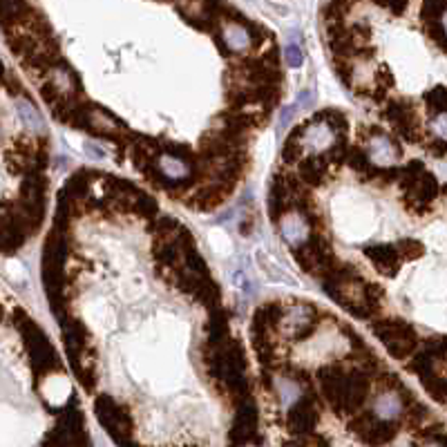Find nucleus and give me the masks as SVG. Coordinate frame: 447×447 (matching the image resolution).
<instances>
[{
    "label": "nucleus",
    "instance_id": "2",
    "mask_svg": "<svg viewBox=\"0 0 447 447\" xmlns=\"http://www.w3.org/2000/svg\"><path fill=\"white\" fill-rule=\"evenodd\" d=\"M16 313H18V320H21L18 329H21L23 336H25V343H27L29 358H32L34 369L38 374L50 372V369L56 365V354H54L52 345L47 343L45 334L36 327V322H32V320L23 313V311H16Z\"/></svg>",
    "mask_w": 447,
    "mask_h": 447
},
{
    "label": "nucleus",
    "instance_id": "22",
    "mask_svg": "<svg viewBox=\"0 0 447 447\" xmlns=\"http://www.w3.org/2000/svg\"><path fill=\"white\" fill-rule=\"evenodd\" d=\"M16 110H18V116H21V121L27 130H32V132H43L45 128V123H43V116L41 112H38L36 108L29 101H18L16 103Z\"/></svg>",
    "mask_w": 447,
    "mask_h": 447
},
{
    "label": "nucleus",
    "instance_id": "27",
    "mask_svg": "<svg viewBox=\"0 0 447 447\" xmlns=\"http://www.w3.org/2000/svg\"><path fill=\"white\" fill-rule=\"evenodd\" d=\"M293 114H295V105H289V108L282 110V114H280V125H282V128H286V125L291 123Z\"/></svg>",
    "mask_w": 447,
    "mask_h": 447
},
{
    "label": "nucleus",
    "instance_id": "1",
    "mask_svg": "<svg viewBox=\"0 0 447 447\" xmlns=\"http://www.w3.org/2000/svg\"><path fill=\"white\" fill-rule=\"evenodd\" d=\"M325 289L336 302H340L358 318H372V313H376L378 300L374 298V293H381V291H376L378 286L367 284L352 268L338 271V266H334L325 275Z\"/></svg>",
    "mask_w": 447,
    "mask_h": 447
},
{
    "label": "nucleus",
    "instance_id": "12",
    "mask_svg": "<svg viewBox=\"0 0 447 447\" xmlns=\"http://www.w3.org/2000/svg\"><path fill=\"white\" fill-rule=\"evenodd\" d=\"M154 168H157V183H168V181H186L190 179L192 168L190 163L179 157V154H172V152H161L157 154L154 159Z\"/></svg>",
    "mask_w": 447,
    "mask_h": 447
},
{
    "label": "nucleus",
    "instance_id": "25",
    "mask_svg": "<svg viewBox=\"0 0 447 447\" xmlns=\"http://www.w3.org/2000/svg\"><path fill=\"white\" fill-rule=\"evenodd\" d=\"M284 61L291 65V67H300L304 63V54H302V47H300L298 43L291 41L286 47H284Z\"/></svg>",
    "mask_w": 447,
    "mask_h": 447
},
{
    "label": "nucleus",
    "instance_id": "3",
    "mask_svg": "<svg viewBox=\"0 0 447 447\" xmlns=\"http://www.w3.org/2000/svg\"><path fill=\"white\" fill-rule=\"evenodd\" d=\"M374 334L385 345L387 352L394 358H398V361H405L416 347L414 329L405 322H398V320H383V322H376Z\"/></svg>",
    "mask_w": 447,
    "mask_h": 447
},
{
    "label": "nucleus",
    "instance_id": "28",
    "mask_svg": "<svg viewBox=\"0 0 447 447\" xmlns=\"http://www.w3.org/2000/svg\"><path fill=\"white\" fill-rule=\"evenodd\" d=\"M85 154H90L92 159H105V152L96 148L94 143H87V145H85Z\"/></svg>",
    "mask_w": 447,
    "mask_h": 447
},
{
    "label": "nucleus",
    "instance_id": "7",
    "mask_svg": "<svg viewBox=\"0 0 447 447\" xmlns=\"http://www.w3.org/2000/svg\"><path fill=\"white\" fill-rule=\"evenodd\" d=\"M318 383H320V390H322L325 401L331 405L336 412L347 414V385H349V376H345L336 367H322L318 372Z\"/></svg>",
    "mask_w": 447,
    "mask_h": 447
},
{
    "label": "nucleus",
    "instance_id": "14",
    "mask_svg": "<svg viewBox=\"0 0 447 447\" xmlns=\"http://www.w3.org/2000/svg\"><path fill=\"white\" fill-rule=\"evenodd\" d=\"M257 432V414H255V407H253L250 401H239L237 407V416H235V423H232V432H230V439L232 443L237 445H244L250 443V436Z\"/></svg>",
    "mask_w": 447,
    "mask_h": 447
},
{
    "label": "nucleus",
    "instance_id": "11",
    "mask_svg": "<svg viewBox=\"0 0 447 447\" xmlns=\"http://www.w3.org/2000/svg\"><path fill=\"white\" fill-rule=\"evenodd\" d=\"M365 152L376 168L396 166L398 159H401V148L396 145V141L392 137H387V134H381V132H376L369 137V141L365 145Z\"/></svg>",
    "mask_w": 447,
    "mask_h": 447
},
{
    "label": "nucleus",
    "instance_id": "30",
    "mask_svg": "<svg viewBox=\"0 0 447 447\" xmlns=\"http://www.w3.org/2000/svg\"><path fill=\"white\" fill-rule=\"evenodd\" d=\"M9 83H12V74L5 72V85H9ZM9 90H12V94H16V90H18V81L14 83V87H9Z\"/></svg>",
    "mask_w": 447,
    "mask_h": 447
},
{
    "label": "nucleus",
    "instance_id": "15",
    "mask_svg": "<svg viewBox=\"0 0 447 447\" xmlns=\"http://www.w3.org/2000/svg\"><path fill=\"white\" fill-rule=\"evenodd\" d=\"M365 253L372 259L376 271H381L383 275H396V271L401 268V250H398V246L376 244V246H369Z\"/></svg>",
    "mask_w": 447,
    "mask_h": 447
},
{
    "label": "nucleus",
    "instance_id": "23",
    "mask_svg": "<svg viewBox=\"0 0 447 447\" xmlns=\"http://www.w3.org/2000/svg\"><path fill=\"white\" fill-rule=\"evenodd\" d=\"M27 14L29 9L23 0H3V21L7 27L12 23H21Z\"/></svg>",
    "mask_w": 447,
    "mask_h": 447
},
{
    "label": "nucleus",
    "instance_id": "18",
    "mask_svg": "<svg viewBox=\"0 0 447 447\" xmlns=\"http://www.w3.org/2000/svg\"><path fill=\"white\" fill-rule=\"evenodd\" d=\"M387 119L394 123V128L398 132H403L407 139H416V121H414V112L412 108H407L403 101H392L390 108H387Z\"/></svg>",
    "mask_w": 447,
    "mask_h": 447
},
{
    "label": "nucleus",
    "instance_id": "19",
    "mask_svg": "<svg viewBox=\"0 0 447 447\" xmlns=\"http://www.w3.org/2000/svg\"><path fill=\"white\" fill-rule=\"evenodd\" d=\"M369 378L365 374H352L347 385V414H356L363 407V403L369 396Z\"/></svg>",
    "mask_w": 447,
    "mask_h": 447
},
{
    "label": "nucleus",
    "instance_id": "10",
    "mask_svg": "<svg viewBox=\"0 0 447 447\" xmlns=\"http://www.w3.org/2000/svg\"><path fill=\"white\" fill-rule=\"evenodd\" d=\"M277 221H280L282 237H284L286 244H291L293 248L304 246L311 239V235H313V232H311V221L302 210H289Z\"/></svg>",
    "mask_w": 447,
    "mask_h": 447
},
{
    "label": "nucleus",
    "instance_id": "6",
    "mask_svg": "<svg viewBox=\"0 0 447 447\" xmlns=\"http://www.w3.org/2000/svg\"><path fill=\"white\" fill-rule=\"evenodd\" d=\"M298 264L302 266L307 273H313V275H327L331 271L334 264V257H331V250L325 244V239L320 235H311V239L307 241L304 246L298 248Z\"/></svg>",
    "mask_w": 447,
    "mask_h": 447
},
{
    "label": "nucleus",
    "instance_id": "9",
    "mask_svg": "<svg viewBox=\"0 0 447 447\" xmlns=\"http://www.w3.org/2000/svg\"><path fill=\"white\" fill-rule=\"evenodd\" d=\"M320 421V412L313 398H300V401L289 410L286 425L293 434H313Z\"/></svg>",
    "mask_w": 447,
    "mask_h": 447
},
{
    "label": "nucleus",
    "instance_id": "21",
    "mask_svg": "<svg viewBox=\"0 0 447 447\" xmlns=\"http://www.w3.org/2000/svg\"><path fill=\"white\" fill-rule=\"evenodd\" d=\"M304 141H302V130H295L289 134V139L284 141V148H282V161L293 166V163L302 161V154H304Z\"/></svg>",
    "mask_w": 447,
    "mask_h": 447
},
{
    "label": "nucleus",
    "instance_id": "4",
    "mask_svg": "<svg viewBox=\"0 0 447 447\" xmlns=\"http://www.w3.org/2000/svg\"><path fill=\"white\" fill-rule=\"evenodd\" d=\"M94 412L99 423L114 436L116 443H128V434L132 432V421L119 403L112 401L110 396H99L94 403Z\"/></svg>",
    "mask_w": 447,
    "mask_h": 447
},
{
    "label": "nucleus",
    "instance_id": "13",
    "mask_svg": "<svg viewBox=\"0 0 447 447\" xmlns=\"http://www.w3.org/2000/svg\"><path fill=\"white\" fill-rule=\"evenodd\" d=\"M52 443H85L83 436V414L76 407H67L58 421L54 436H50Z\"/></svg>",
    "mask_w": 447,
    "mask_h": 447
},
{
    "label": "nucleus",
    "instance_id": "16",
    "mask_svg": "<svg viewBox=\"0 0 447 447\" xmlns=\"http://www.w3.org/2000/svg\"><path fill=\"white\" fill-rule=\"evenodd\" d=\"M221 43L226 45V50L232 54H244L248 47L253 45V34L246 25L235 23V21H228L221 25Z\"/></svg>",
    "mask_w": 447,
    "mask_h": 447
},
{
    "label": "nucleus",
    "instance_id": "20",
    "mask_svg": "<svg viewBox=\"0 0 447 447\" xmlns=\"http://www.w3.org/2000/svg\"><path fill=\"white\" fill-rule=\"evenodd\" d=\"M327 170H329V161L325 157H309L304 161H300V177L309 186H318L327 179Z\"/></svg>",
    "mask_w": 447,
    "mask_h": 447
},
{
    "label": "nucleus",
    "instance_id": "31",
    "mask_svg": "<svg viewBox=\"0 0 447 447\" xmlns=\"http://www.w3.org/2000/svg\"><path fill=\"white\" fill-rule=\"evenodd\" d=\"M441 29H443V34L447 36V9H443V14H441Z\"/></svg>",
    "mask_w": 447,
    "mask_h": 447
},
{
    "label": "nucleus",
    "instance_id": "26",
    "mask_svg": "<svg viewBox=\"0 0 447 447\" xmlns=\"http://www.w3.org/2000/svg\"><path fill=\"white\" fill-rule=\"evenodd\" d=\"M430 130L439 137L441 141H447V112H436L430 123Z\"/></svg>",
    "mask_w": 447,
    "mask_h": 447
},
{
    "label": "nucleus",
    "instance_id": "17",
    "mask_svg": "<svg viewBox=\"0 0 447 447\" xmlns=\"http://www.w3.org/2000/svg\"><path fill=\"white\" fill-rule=\"evenodd\" d=\"M374 414L378 416V419H383V421L396 423L398 419H403V416L407 414V401L398 392L387 390V392H383L381 396L376 398Z\"/></svg>",
    "mask_w": 447,
    "mask_h": 447
},
{
    "label": "nucleus",
    "instance_id": "8",
    "mask_svg": "<svg viewBox=\"0 0 447 447\" xmlns=\"http://www.w3.org/2000/svg\"><path fill=\"white\" fill-rule=\"evenodd\" d=\"M316 322H318V313L313 307L293 304V307L284 309V316H282V322H280V331L293 340H300L313 331Z\"/></svg>",
    "mask_w": 447,
    "mask_h": 447
},
{
    "label": "nucleus",
    "instance_id": "29",
    "mask_svg": "<svg viewBox=\"0 0 447 447\" xmlns=\"http://www.w3.org/2000/svg\"><path fill=\"white\" fill-rule=\"evenodd\" d=\"M311 103H313V94H311V92H302V94H300L298 105H302V108H309Z\"/></svg>",
    "mask_w": 447,
    "mask_h": 447
},
{
    "label": "nucleus",
    "instance_id": "5",
    "mask_svg": "<svg viewBox=\"0 0 447 447\" xmlns=\"http://www.w3.org/2000/svg\"><path fill=\"white\" fill-rule=\"evenodd\" d=\"M302 141L304 150L311 154H329L336 145L343 141V137L331 128L325 116H318L316 121L307 123L302 128Z\"/></svg>",
    "mask_w": 447,
    "mask_h": 447
},
{
    "label": "nucleus",
    "instance_id": "24",
    "mask_svg": "<svg viewBox=\"0 0 447 447\" xmlns=\"http://www.w3.org/2000/svg\"><path fill=\"white\" fill-rule=\"evenodd\" d=\"M132 210L139 212L141 217H148V219L159 217V206H157V201H154L152 197H148V195H143V192L137 197V201H134Z\"/></svg>",
    "mask_w": 447,
    "mask_h": 447
}]
</instances>
